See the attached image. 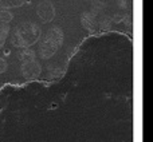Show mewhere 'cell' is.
<instances>
[{
  "mask_svg": "<svg viewBox=\"0 0 153 142\" xmlns=\"http://www.w3.org/2000/svg\"><path fill=\"white\" fill-rule=\"evenodd\" d=\"M42 36V28L34 21H23L13 28L11 34V44L16 48H26L34 46Z\"/></svg>",
  "mask_w": 153,
  "mask_h": 142,
  "instance_id": "obj_1",
  "label": "cell"
},
{
  "mask_svg": "<svg viewBox=\"0 0 153 142\" xmlns=\"http://www.w3.org/2000/svg\"><path fill=\"white\" fill-rule=\"evenodd\" d=\"M46 39H48L51 43L56 46V47H61L63 44V40H65V34H63V30L58 26H54L51 27L50 30L47 31V35H46Z\"/></svg>",
  "mask_w": 153,
  "mask_h": 142,
  "instance_id": "obj_5",
  "label": "cell"
},
{
  "mask_svg": "<svg viewBox=\"0 0 153 142\" xmlns=\"http://www.w3.org/2000/svg\"><path fill=\"white\" fill-rule=\"evenodd\" d=\"M7 67H8L7 61H5L4 58H0V74L5 72V70H7Z\"/></svg>",
  "mask_w": 153,
  "mask_h": 142,
  "instance_id": "obj_14",
  "label": "cell"
},
{
  "mask_svg": "<svg viewBox=\"0 0 153 142\" xmlns=\"http://www.w3.org/2000/svg\"><path fill=\"white\" fill-rule=\"evenodd\" d=\"M113 26V21H111V18L106 15H102L100 18V20H97V28L102 30V31H108V30L111 28Z\"/></svg>",
  "mask_w": 153,
  "mask_h": 142,
  "instance_id": "obj_9",
  "label": "cell"
},
{
  "mask_svg": "<svg viewBox=\"0 0 153 142\" xmlns=\"http://www.w3.org/2000/svg\"><path fill=\"white\" fill-rule=\"evenodd\" d=\"M11 32V27L8 23H1L0 21V48L4 47L5 42H7L8 36H10Z\"/></svg>",
  "mask_w": 153,
  "mask_h": 142,
  "instance_id": "obj_8",
  "label": "cell"
},
{
  "mask_svg": "<svg viewBox=\"0 0 153 142\" xmlns=\"http://www.w3.org/2000/svg\"><path fill=\"white\" fill-rule=\"evenodd\" d=\"M22 69V75L27 81H35L39 79L40 74H42V64L39 63L38 59H32L28 62H23L20 66Z\"/></svg>",
  "mask_w": 153,
  "mask_h": 142,
  "instance_id": "obj_2",
  "label": "cell"
},
{
  "mask_svg": "<svg viewBox=\"0 0 153 142\" xmlns=\"http://www.w3.org/2000/svg\"><path fill=\"white\" fill-rule=\"evenodd\" d=\"M124 18H125V13H114L113 18H111V21H113V24H120L124 21Z\"/></svg>",
  "mask_w": 153,
  "mask_h": 142,
  "instance_id": "obj_13",
  "label": "cell"
},
{
  "mask_svg": "<svg viewBox=\"0 0 153 142\" xmlns=\"http://www.w3.org/2000/svg\"><path fill=\"white\" fill-rule=\"evenodd\" d=\"M36 13L43 23H50L55 18V7L51 0H42L36 5Z\"/></svg>",
  "mask_w": 153,
  "mask_h": 142,
  "instance_id": "obj_3",
  "label": "cell"
},
{
  "mask_svg": "<svg viewBox=\"0 0 153 142\" xmlns=\"http://www.w3.org/2000/svg\"><path fill=\"white\" fill-rule=\"evenodd\" d=\"M81 26L89 32L95 31V30H97V16L93 15L90 11H85V12H82Z\"/></svg>",
  "mask_w": 153,
  "mask_h": 142,
  "instance_id": "obj_6",
  "label": "cell"
},
{
  "mask_svg": "<svg viewBox=\"0 0 153 142\" xmlns=\"http://www.w3.org/2000/svg\"><path fill=\"white\" fill-rule=\"evenodd\" d=\"M48 72H50V78H58L63 74V70H61V67L55 66H48Z\"/></svg>",
  "mask_w": 153,
  "mask_h": 142,
  "instance_id": "obj_12",
  "label": "cell"
},
{
  "mask_svg": "<svg viewBox=\"0 0 153 142\" xmlns=\"http://www.w3.org/2000/svg\"><path fill=\"white\" fill-rule=\"evenodd\" d=\"M13 20V13L10 8H0V21L1 23H8Z\"/></svg>",
  "mask_w": 153,
  "mask_h": 142,
  "instance_id": "obj_11",
  "label": "cell"
},
{
  "mask_svg": "<svg viewBox=\"0 0 153 142\" xmlns=\"http://www.w3.org/2000/svg\"><path fill=\"white\" fill-rule=\"evenodd\" d=\"M118 7L122 8V10L128 8V1H126V0H118Z\"/></svg>",
  "mask_w": 153,
  "mask_h": 142,
  "instance_id": "obj_16",
  "label": "cell"
},
{
  "mask_svg": "<svg viewBox=\"0 0 153 142\" xmlns=\"http://www.w3.org/2000/svg\"><path fill=\"white\" fill-rule=\"evenodd\" d=\"M32 59H36V54H35V51L32 48H30V47L20 48V53H19V61H20V63L32 61Z\"/></svg>",
  "mask_w": 153,
  "mask_h": 142,
  "instance_id": "obj_7",
  "label": "cell"
},
{
  "mask_svg": "<svg viewBox=\"0 0 153 142\" xmlns=\"http://www.w3.org/2000/svg\"><path fill=\"white\" fill-rule=\"evenodd\" d=\"M56 51H58V47L54 43H51L48 39H45L39 44V51L38 53H39V56L42 59H50L55 55Z\"/></svg>",
  "mask_w": 153,
  "mask_h": 142,
  "instance_id": "obj_4",
  "label": "cell"
},
{
  "mask_svg": "<svg viewBox=\"0 0 153 142\" xmlns=\"http://www.w3.org/2000/svg\"><path fill=\"white\" fill-rule=\"evenodd\" d=\"M106 8V4L103 0H91V10H90V12L93 13V15H100V13H102V11Z\"/></svg>",
  "mask_w": 153,
  "mask_h": 142,
  "instance_id": "obj_10",
  "label": "cell"
},
{
  "mask_svg": "<svg viewBox=\"0 0 153 142\" xmlns=\"http://www.w3.org/2000/svg\"><path fill=\"white\" fill-rule=\"evenodd\" d=\"M124 23H125V26H126L128 28H130V26H132V16H130L129 13H125Z\"/></svg>",
  "mask_w": 153,
  "mask_h": 142,
  "instance_id": "obj_15",
  "label": "cell"
}]
</instances>
